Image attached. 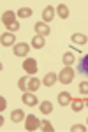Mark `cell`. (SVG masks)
Returning a JSON list of instances; mask_svg holds the SVG:
<instances>
[{
  "label": "cell",
  "instance_id": "cell-2",
  "mask_svg": "<svg viewBox=\"0 0 88 132\" xmlns=\"http://www.w3.org/2000/svg\"><path fill=\"white\" fill-rule=\"evenodd\" d=\"M25 129L27 130H37V129H41V120L37 116H34V114H28L25 118Z\"/></svg>",
  "mask_w": 88,
  "mask_h": 132
},
{
  "label": "cell",
  "instance_id": "cell-3",
  "mask_svg": "<svg viewBox=\"0 0 88 132\" xmlns=\"http://www.w3.org/2000/svg\"><path fill=\"white\" fill-rule=\"evenodd\" d=\"M23 69H25V72L27 74H35L37 72V60L35 58H25V62H23Z\"/></svg>",
  "mask_w": 88,
  "mask_h": 132
},
{
  "label": "cell",
  "instance_id": "cell-17",
  "mask_svg": "<svg viewBox=\"0 0 88 132\" xmlns=\"http://www.w3.org/2000/svg\"><path fill=\"white\" fill-rule=\"evenodd\" d=\"M39 109H41V113L49 114V113L53 111V104H51L49 101H44V102H41V104H39Z\"/></svg>",
  "mask_w": 88,
  "mask_h": 132
},
{
  "label": "cell",
  "instance_id": "cell-13",
  "mask_svg": "<svg viewBox=\"0 0 88 132\" xmlns=\"http://www.w3.org/2000/svg\"><path fill=\"white\" fill-rule=\"evenodd\" d=\"M27 116H25V113H23V109H14V111L11 113V120L14 123H20L21 120H25Z\"/></svg>",
  "mask_w": 88,
  "mask_h": 132
},
{
  "label": "cell",
  "instance_id": "cell-27",
  "mask_svg": "<svg viewBox=\"0 0 88 132\" xmlns=\"http://www.w3.org/2000/svg\"><path fill=\"white\" fill-rule=\"evenodd\" d=\"M5 108H7V102H5V99H4V97H2V99H0V109H2V111H4V109H5Z\"/></svg>",
  "mask_w": 88,
  "mask_h": 132
},
{
  "label": "cell",
  "instance_id": "cell-8",
  "mask_svg": "<svg viewBox=\"0 0 88 132\" xmlns=\"http://www.w3.org/2000/svg\"><path fill=\"white\" fill-rule=\"evenodd\" d=\"M23 104H27V106H35L37 104V95H34V92H23Z\"/></svg>",
  "mask_w": 88,
  "mask_h": 132
},
{
  "label": "cell",
  "instance_id": "cell-6",
  "mask_svg": "<svg viewBox=\"0 0 88 132\" xmlns=\"http://www.w3.org/2000/svg\"><path fill=\"white\" fill-rule=\"evenodd\" d=\"M14 55L16 56H27V53L30 51V46L27 42H18V44H14Z\"/></svg>",
  "mask_w": 88,
  "mask_h": 132
},
{
  "label": "cell",
  "instance_id": "cell-10",
  "mask_svg": "<svg viewBox=\"0 0 88 132\" xmlns=\"http://www.w3.org/2000/svg\"><path fill=\"white\" fill-rule=\"evenodd\" d=\"M55 12H57V9H53L51 5H46V9L42 11V20H44V23H49V21L55 18Z\"/></svg>",
  "mask_w": 88,
  "mask_h": 132
},
{
  "label": "cell",
  "instance_id": "cell-18",
  "mask_svg": "<svg viewBox=\"0 0 88 132\" xmlns=\"http://www.w3.org/2000/svg\"><path fill=\"white\" fill-rule=\"evenodd\" d=\"M44 37H41V35H35L34 39H32V48H35V50H41V48H44Z\"/></svg>",
  "mask_w": 88,
  "mask_h": 132
},
{
  "label": "cell",
  "instance_id": "cell-19",
  "mask_svg": "<svg viewBox=\"0 0 88 132\" xmlns=\"http://www.w3.org/2000/svg\"><path fill=\"white\" fill-rule=\"evenodd\" d=\"M28 79L30 78H27V76H23V78L18 79V88L21 92H28Z\"/></svg>",
  "mask_w": 88,
  "mask_h": 132
},
{
  "label": "cell",
  "instance_id": "cell-24",
  "mask_svg": "<svg viewBox=\"0 0 88 132\" xmlns=\"http://www.w3.org/2000/svg\"><path fill=\"white\" fill-rule=\"evenodd\" d=\"M79 93H81V95H88V81L79 83Z\"/></svg>",
  "mask_w": 88,
  "mask_h": 132
},
{
  "label": "cell",
  "instance_id": "cell-28",
  "mask_svg": "<svg viewBox=\"0 0 88 132\" xmlns=\"http://www.w3.org/2000/svg\"><path fill=\"white\" fill-rule=\"evenodd\" d=\"M85 104H86V106H88V99H86V101H85Z\"/></svg>",
  "mask_w": 88,
  "mask_h": 132
},
{
  "label": "cell",
  "instance_id": "cell-22",
  "mask_svg": "<svg viewBox=\"0 0 88 132\" xmlns=\"http://www.w3.org/2000/svg\"><path fill=\"white\" fill-rule=\"evenodd\" d=\"M32 12H34V11L28 9V7H21V9L18 11V18H30Z\"/></svg>",
  "mask_w": 88,
  "mask_h": 132
},
{
  "label": "cell",
  "instance_id": "cell-29",
  "mask_svg": "<svg viewBox=\"0 0 88 132\" xmlns=\"http://www.w3.org/2000/svg\"><path fill=\"white\" fill-rule=\"evenodd\" d=\"M86 123H88V118H86Z\"/></svg>",
  "mask_w": 88,
  "mask_h": 132
},
{
  "label": "cell",
  "instance_id": "cell-16",
  "mask_svg": "<svg viewBox=\"0 0 88 132\" xmlns=\"http://www.w3.org/2000/svg\"><path fill=\"white\" fill-rule=\"evenodd\" d=\"M57 14H58L62 20H67L69 18V7L65 5V4H60L58 7H57Z\"/></svg>",
  "mask_w": 88,
  "mask_h": 132
},
{
  "label": "cell",
  "instance_id": "cell-20",
  "mask_svg": "<svg viewBox=\"0 0 88 132\" xmlns=\"http://www.w3.org/2000/svg\"><path fill=\"white\" fill-rule=\"evenodd\" d=\"M72 42H76V44H86V35L85 34H72Z\"/></svg>",
  "mask_w": 88,
  "mask_h": 132
},
{
  "label": "cell",
  "instance_id": "cell-14",
  "mask_svg": "<svg viewBox=\"0 0 88 132\" xmlns=\"http://www.w3.org/2000/svg\"><path fill=\"white\" fill-rule=\"evenodd\" d=\"M62 62L65 63V67H72V65H74V62H76V56H74V53H63V56H62Z\"/></svg>",
  "mask_w": 88,
  "mask_h": 132
},
{
  "label": "cell",
  "instance_id": "cell-4",
  "mask_svg": "<svg viewBox=\"0 0 88 132\" xmlns=\"http://www.w3.org/2000/svg\"><path fill=\"white\" fill-rule=\"evenodd\" d=\"M78 72L81 76L88 78V55H83L78 60Z\"/></svg>",
  "mask_w": 88,
  "mask_h": 132
},
{
  "label": "cell",
  "instance_id": "cell-21",
  "mask_svg": "<svg viewBox=\"0 0 88 132\" xmlns=\"http://www.w3.org/2000/svg\"><path fill=\"white\" fill-rule=\"evenodd\" d=\"M70 106H72V109L78 113V111H81L83 108H85V101H81V99H74V101L70 102Z\"/></svg>",
  "mask_w": 88,
  "mask_h": 132
},
{
  "label": "cell",
  "instance_id": "cell-7",
  "mask_svg": "<svg viewBox=\"0 0 88 132\" xmlns=\"http://www.w3.org/2000/svg\"><path fill=\"white\" fill-rule=\"evenodd\" d=\"M14 35H12V32H5V34H2V37H0V42H2V46L4 48H9V46H14Z\"/></svg>",
  "mask_w": 88,
  "mask_h": 132
},
{
  "label": "cell",
  "instance_id": "cell-5",
  "mask_svg": "<svg viewBox=\"0 0 88 132\" xmlns=\"http://www.w3.org/2000/svg\"><path fill=\"white\" fill-rule=\"evenodd\" d=\"M34 28H35V34H37V35H41V37H46V35H49V32H51L49 25H46L44 21L35 23V25H34Z\"/></svg>",
  "mask_w": 88,
  "mask_h": 132
},
{
  "label": "cell",
  "instance_id": "cell-26",
  "mask_svg": "<svg viewBox=\"0 0 88 132\" xmlns=\"http://www.w3.org/2000/svg\"><path fill=\"white\" fill-rule=\"evenodd\" d=\"M7 30H9V32H16V30H20V23H18V21H14V23L7 25Z\"/></svg>",
  "mask_w": 88,
  "mask_h": 132
},
{
  "label": "cell",
  "instance_id": "cell-23",
  "mask_svg": "<svg viewBox=\"0 0 88 132\" xmlns=\"http://www.w3.org/2000/svg\"><path fill=\"white\" fill-rule=\"evenodd\" d=\"M41 129H42L44 132H53L55 130V127H53L51 122H48V120H42V122H41Z\"/></svg>",
  "mask_w": 88,
  "mask_h": 132
},
{
  "label": "cell",
  "instance_id": "cell-11",
  "mask_svg": "<svg viewBox=\"0 0 88 132\" xmlns=\"http://www.w3.org/2000/svg\"><path fill=\"white\" fill-rule=\"evenodd\" d=\"M70 102H72V97H70L69 92H60L58 93V104L60 106H69Z\"/></svg>",
  "mask_w": 88,
  "mask_h": 132
},
{
  "label": "cell",
  "instance_id": "cell-25",
  "mask_svg": "<svg viewBox=\"0 0 88 132\" xmlns=\"http://www.w3.org/2000/svg\"><path fill=\"white\" fill-rule=\"evenodd\" d=\"M85 130H86L85 125H72L70 127V132H85Z\"/></svg>",
  "mask_w": 88,
  "mask_h": 132
},
{
  "label": "cell",
  "instance_id": "cell-1",
  "mask_svg": "<svg viewBox=\"0 0 88 132\" xmlns=\"http://www.w3.org/2000/svg\"><path fill=\"white\" fill-rule=\"evenodd\" d=\"M58 79L63 85H70V83L74 81V69L72 67H63L58 74Z\"/></svg>",
  "mask_w": 88,
  "mask_h": 132
},
{
  "label": "cell",
  "instance_id": "cell-9",
  "mask_svg": "<svg viewBox=\"0 0 88 132\" xmlns=\"http://www.w3.org/2000/svg\"><path fill=\"white\" fill-rule=\"evenodd\" d=\"M16 21V12L14 11H5L4 14H2V23L7 27V25H11V23H14Z\"/></svg>",
  "mask_w": 88,
  "mask_h": 132
},
{
  "label": "cell",
  "instance_id": "cell-12",
  "mask_svg": "<svg viewBox=\"0 0 88 132\" xmlns=\"http://www.w3.org/2000/svg\"><path fill=\"white\" fill-rule=\"evenodd\" d=\"M58 79V74H55V72H48L46 76H44V79H42V85H46V86H53L55 83Z\"/></svg>",
  "mask_w": 88,
  "mask_h": 132
},
{
  "label": "cell",
  "instance_id": "cell-15",
  "mask_svg": "<svg viewBox=\"0 0 88 132\" xmlns=\"http://www.w3.org/2000/svg\"><path fill=\"white\" fill-rule=\"evenodd\" d=\"M41 79H37V78H30L28 79V92H37L41 88Z\"/></svg>",
  "mask_w": 88,
  "mask_h": 132
}]
</instances>
